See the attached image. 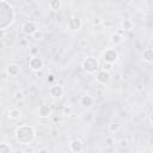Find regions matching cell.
<instances>
[{
  "label": "cell",
  "mask_w": 153,
  "mask_h": 153,
  "mask_svg": "<svg viewBox=\"0 0 153 153\" xmlns=\"http://www.w3.org/2000/svg\"><path fill=\"white\" fill-rule=\"evenodd\" d=\"M118 129H120V124L117 122H111V123L108 124V130L110 133H117Z\"/></svg>",
  "instance_id": "cell-18"
},
{
  "label": "cell",
  "mask_w": 153,
  "mask_h": 153,
  "mask_svg": "<svg viewBox=\"0 0 153 153\" xmlns=\"http://www.w3.org/2000/svg\"><path fill=\"white\" fill-rule=\"evenodd\" d=\"M110 78H111L110 76V73L106 72V71H104V69L99 71L97 73V75H96V79H97V81L99 84H108L110 81Z\"/></svg>",
  "instance_id": "cell-10"
},
{
  "label": "cell",
  "mask_w": 153,
  "mask_h": 153,
  "mask_svg": "<svg viewBox=\"0 0 153 153\" xmlns=\"http://www.w3.org/2000/svg\"><path fill=\"white\" fill-rule=\"evenodd\" d=\"M35 137H36V133L31 126L24 124V126H19L16 129V139L22 145L31 143L35 140Z\"/></svg>",
  "instance_id": "cell-2"
},
{
  "label": "cell",
  "mask_w": 153,
  "mask_h": 153,
  "mask_svg": "<svg viewBox=\"0 0 153 153\" xmlns=\"http://www.w3.org/2000/svg\"><path fill=\"white\" fill-rule=\"evenodd\" d=\"M49 7H50L53 11H57V10H60V7H61V1H60V0H50Z\"/></svg>",
  "instance_id": "cell-19"
},
{
  "label": "cell",
  "mask_w": 153,
  "mask_h": 153,
  "mask_svg": "<svg viewBox=\"0 0 153 153\" xmlns=\"http://www.w3.org/2000/svg\"><path fill=\"white\" fill-rule=\"evenodd\" d=\"M1 1H4V0H0V2H1Z\"/></svg>",
  "instance_id": "cell-27"
},
{
  "label": "cell",
  "mask_w": 153,
  "mask_h": 153,
  "mask_svg": "<svg viewBox=\"0 0 153 153\" xmlns=\"http://www.w3.org/2000/svg\"><path fill=\"white\" fill-rule=\"evenodd\" d=\"M11 151L12 148L10 145H7L6 142H0V153H8Z\"/></svg>",
  "instance_id": "cell-20"
},
{
  "label": "cell",
  "mask_w": 153,
  "mask_h": 153,
  "mask_svg": "<svg viewBox=\"0 0 153 153\" xmlns=\"http://www.w3.org/2000/svg\"><path fill=\"white\" fill-rule=\"evenodd\" d=\"M142 59L147 63H151L153 61V50H152V48H146L142 51Z\"/></svg>",
  "instance_id": "cell-13"
},
{
  "label": "cell",
  "mask_w": 153,
  "mask_h": 153,
  "mask_svg": "<svg viewBox=\"0 0 153 153\" xmlns=\"http://www.w3.org/2000/svg\"><path fill=\"white\" fill-rule=\"evenodd\" d=\"M13 19H14L13 7L10 4L1 1L0 2V30L8 27L13 23Z\"/></svg>",
  "instance_id": "cell-1"
},
{
  "label": "cell",
  "mask_w": 153,
  "mask_h": 153,
  "mask_svg": "<svg viewBox=\"0 0 153 153\" xmlns=\"http://www.w3.org/2000/svg\"><path fill=\"white\" fill-rule=\"evenodd\" d=\"M103 59L105 62H109V63H115L118 59V53L116 49H106L104 53H103Z\"/></svg>",
  "instance_id": "cell-4"
},
{
  "label": "cell",
  "mask_w": 153,
  "mask_h": 153,
  "mask_svg": "<svg viewBox=\"0 0 153 153\" xmlns=\"http://www.w3.org/2000/svg\"><path fill=\"white\" fill-rule=\"evenodd\" d=\"M22 30H23V32H24L25 35H27V36H33V33L37 32V25H36L33 22L27 20V22H25V23L22 25Z\"/></svg>",
  "instance_id": "cell-6"
},
{
  "label": "cell",
  "mask_w": 153,
  "mask_h": 153,
  "mask_svg": "<svg viewBox=\"0 0 153 153\" xmlns=\"http://www.w3.org/2000/svg\"><path fill=\"white\" fill-rule=\"evenodd\" d=\"M120 146L121 147H127L128 146V141L127 140H121L120 141Z\"/></svg>",
  "instance_id": "cell-26"
},
{
  "label": "cell",
  "mask_w": 153,
  "mask_h": 153,
  "mask_svg": "<svg viewBox=\"0 0 153 153\" xmlns=\"http://www.w3.org/2000/svg\"><path fill=\"white\" fill-rule=\"evenodd\" d=\"M49 93H50V96H51L53 98H55V99L61 98L62 94H63V87H62L61 85H59V84H55V85L50 86Z\"/></svg>",
  "instance_id": "cell-8"
},
{
  "label": "cell",
  "mask_w": 153,
  "mask_h": 153,
  "mask_svg": "<svg viewBox=\"0 0 153 153\" xmlns=\"http://www.w3.org/2000/svg\"><path fill=\"white\" fill-rule=\"evenodd\" d=\"M37 114H38V116L42 117V118H48V117L51 115V108H50L48 104H42V105L38 106Z\"/></svg>",
  "instance_id": "cell-9"
},
{
  "label": "cell",
  "mask_w": 153,
  "mask_h": 153,
  "mask_svg": "<svg viewBox=\"0 0 153 153\" xmlns=\"http://www.w3.org/2000/svg\"><path fill=\"white\" fill-rule=\"evenodd\" d=\"M110 41H111V43H112L114 45H118V44H121V43L124 41V37H123L121 33L115 32V33H112V35H111Z\"/></svg>",
  "instance_id": "cell-15"
},
{
  "label": "cell",
  "mask_w": 153,
  "mask_h": 153,
  "mask_svg": "<svg viewBox=\"0 0 153 153\" xmlns=\"http://www.w3.org/2000/svg\"><path fill=\"white\" fill-rule=\"evenodd\" d=\"M22 116V111L17 108H11L8 110V117L12 118V120H18L19 117Z\"/></svg>",
  "instance_id": "cell-16"
},
{
  "label": "cell",
  "mask_w": 153,
  "mask_h": 153,
  "mask_svg": "<svg viewBox=\"0 0 153 153\" xmlns=\"http://www.w3.org/2000/svg\"><path fill=\"white\" fill-rule=\"evenodd\" d=\"M62 114H63L65 116H69V115H72V106H69V105H65L63 109H62Z\"/></svg>",
  "instance_id": "cell-21"
},
{
  "label": "cell",
  "mask_w": 153,
  "mask_h": 153,
  "mask_svg": "<svg viewBox=\"0 0 153 153\" xmlns=\"http://www.w3.org/2000/svg\"><path fill=\"white\" fill-rule=\"evenodd\" d=\"M105 145H106L108 147H111V146H114V145H115V140H114L112 137H110V136H109V137H106V139H105Z\"/></svg>",
  "instance_id": "cell-24"
},
{
  "label": "cell",
  "mask_w": 153,
  "mask_h": 153,
  "mask_svg": "<svg viewBox=\"0 0 153 153\" xmlns=\"http://www.w3.org/2000/svg\"><path fill=\"white\" fill-rule=\"evenodd\" d=\"M19 66L17 63H11L7 66V74L10 76H17L19 74Z\"/></svg>",
  "instance_id": "cell-14"
},
{
  "label": "cell",
  "mask_w": 153,
  "mask_h": 153,
  "mask_svg": "<svg viewBox=\"0 0 153 153\" xmlns=\"http://www.w3.org/2000/svg\"><path fill=\"white\" fill-rule=\"evenodd\" d=\"M69 148L72 152H75V153H79L84 149V143L81 140L79 139H73L71 142H69Z\"/></svg>",
  "instance_id": "cell-11"
},
{
  "label": "cell",
  "mask_w": 153,
  "mask_h": 153,
  "mask_svg": "<svg viewBox=\"0 0 153 153\" xmlns=\"http://www.w3.org/2000/svg\"><path fill=\"white\" fill-rule=\"evenodd\" d=\"M133 22L130 19H123L122 23H121V26H122V30L123 31H129L133 29Z\"/></svg>",
  "instance_id": "cell-17"
},
{
  "label": "cell",
  "mask_w": 153,
  "mask_h": 153,
  "mask_svg": "<svg viewBox=\"0 0 153 153\" xmlns=\"http://www.w3.org/2000/svg\"><path fill=\"white\" fill-rule=\"evenodd\" d=\"M103 69L106 71V72H110V71L112 69V63H109V62H105V61H104V63H103Z\"/></svg>",
  "instance_id": "cell-23"
},
{
  "label": "cell",
  "mask_w": 153,
  "mask_h": 153,
  "mask_svg": "<svg viewBox=\"0 0 153 153\" xmlns=\"http://www.w3.org/2000/svg\"><path fill=\"white\" fill-rule=\"evenodd\" d=\"M47 80H48V82H49V84H53V82L56 80V75H55V74H53V73H50V74H48Z\"/></svg>",
  "instance_id": "cell-25"
},
{
  "label": "cell",
  "mask_w": 153,
  "mask_h": 153,
  "mask_svg": "<svg viewBox=\"0 0 153 153\" xmlns=\"http://www.w3.org/2000/svg\"><path fill=\"white\" fill-rule=\"evenodd\" d=\"M82 23H81V19L78 18V17H71L67 22V26L69 30L72 31H78L80 27H81Z\"/></svg>",
  "instance_id": "cell-7"
},
{
  "label": "cell",
  "mask_w": 153,
  "mask_h": 153,
  "mask_svg": "<svg viewBox=\"0 0 153 153\" xmlns=\"http://www.w3.org/2000/svg\"><path fill=\"white\" fill-rule=\"evenodd\" d=\"M14 99H16V100H23V99H24V93L20 92V91H17V92L14 93Z\"/></svg>",
  "instance_id": "cell-22"
},
{
  "label": "cell",
  "mask_w": 153,
  "mask_h": 153,
  "mask_svg": "<svg viewBox=\"0 0 153 153\" xmlns=\"http://www.w3.org/2000/svg\"><path fill=\"white\" fill-rule=\"evenodd\" d=\"M29 66H30V68H31L32 71L38 72V71H41V69L43 68L44 62H43L42 57H39L38 55H35V56H32V57L30 59V61H29Z\"/></svg>",
  "instance_id": "cell-5"
},
{
  "label": "cell",
  "mask_w": 153,
  "mask_h": 153,
  "mask_svg": "<svg viewBox=\"0 0 153 153\" xmlns=\"http://www.w3.org/2000/svg\"><path fill=\"white\" fill-rule=\"evenodd\" d=\"M82 68L87 73H94L99 68V62L96 57H86L82 61Z\"/></svg>",
  "instance_id": "cell-3"
},
{
  "label": "cell",
  "mask_w": 153,
  "mask_h": 153,
  "mask_svg": "<svg viewBox=\"0 0 153 153\" xmlns=\"http://www.w3.org/2000/svg\"><path fill=\"white\" fill-rule=\"evenodd\" d=\"M93 102L94 100H93V98L91 96H82L80 98V105L84 106V108H86V109L91 108L93 105Z\"/></svg>",
  "instance_id": "cell-12"
}]
</instances>
